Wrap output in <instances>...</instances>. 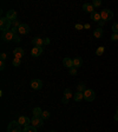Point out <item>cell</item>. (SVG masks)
Listing matches in <instances>:
<instances>
[{"mask_svg": "<svg viewBox=\"0 0 118 132\" xmlns=\"http://www.w3.org/2000/svg\"><path fill=\"white\" fill-rule=\"evenodd\" d=\"M104 52H105V47H104V46H99V47L97 48V51H96V54H97V56H102Z\"/></svg>", "mask_w": 118, "mask_h": 132, "instance_id": "cell-24", "label": "cell"}, {"mask_svg": "<svg viewBox=\"0 0 118 132\" xmlns=\"http://www.w3.org/2000/svg\"><path fill=\"white\" fill-rule=\"evenodd\" d=\"M5 66H6L5 61H0V70L3 71V70H4V68H5Z\"/></svg>", "mask_w": 118, "mask_h": 132, "instance_id": "cell-36", "label": "cell"}, {"mask_svg": "<svg viewBox=\"0 0 118 132\" xmlns=\"http://www.w3.org/2000/svg\"><path fill=\"white\" fill-rule=\"evenodd\" d=\"M98 25H99V27H103V26L105 25V21H104V20H99V21H98Z\"/></svg>", "mask_w": 118, "mask_h": 132, "instance_id": "cell-37", "label": "cell"}, {"mask_svg": "<svg viewBox=\"0 0 118 132\" xmlns=\"http://www.w3.org/2000/svg\"><path fill=\"white\" fill-rule=\"evenodd\" d=\"M93 36H95V38H97V39L102 38V36H103V28H102V27L96 28L95 32H93Z\"/></svg>", "mask_w": 118, "mask_h": 132, "instance_id": "cell-18", "label": "cell"}, {"mask_svg": "<svg viewBox=\"0 0 118 132\" xmlns=\"http://www.w3.org/2000/svg\"><path fill=\"white\" fill-rule=\"evenodd\" d=\"M51 132H54V131H51Z\"/></svg>", "mask_w": 118, "mask_h": 132, "instance_id": "cell-43", "label": "cell"}, {"mask_svg": "<svg viewBox=\"0 0 118 132\" xmlns=\"http://www.w3.org/2000/svg\"><path fill=\"white\" fill-rule=\"evenodd\" d=\"M12 64H13V66H15V67H18V66H20V65H21V59H18V58H14V59L12 60Z\"/></svg>", "mask_w": 118, "mask_h": 132, "instance_id": "cell-25", "label": "cell"}, {"mask_svg": "<svg viewBox=\"0 0 118 132\" xmlns=\"http://www.w3.org/2000/svg\"><path fill=\"white\" fill-rule=\"evenodd\" d=\"M41 53H43V47H37V46H34V47L31 50L32 57H39Z\"/></svg>", "mask_w": 118, "mask_h": 132, "instance_id": "cell-13", "label": "cell"}, {"mask_svg": "<svg viewBox=\"0 0 118 132\" xmlns=\"http://www.w3.org/2000/svg\"><path fill=\"white\" fill-rule=\"evenodd\" d=\"M14 36H15V34L10 30V31H6V32L1 33V39H3L4 41H11V40L14 39Z\"/></svg>", "mask_w": 118, "mask_h": 132, "instance_id": "cell-4", "label": "cell"}, {"mask_svg": "<svg viewBox=\"0 0 118 132\" xmlns=\"http://www.w3.org/2000/svg\"><path fill=\"white\" fill-rule=\"evenodd\" d=\"M18 123L20 125H24V126H27L31 124V119L28 118V117H25V116H20L19 118H18Z\"/></svg>", "mask_w": 118, "mask_h": 132, "instance_id": "cell-8", "label": "cell"}, {"mask_svg": "<svg viewBox=\"0 0 118 132\" xmlns=\"http://www.w3.org/2000/svg\"><path fill=\"white\" fill-rule=\"evenodd\" d=\"M74 28H76V30H78V31H79V30H83V28H84V26H83V25H80V24H77V25L74 26Z\"/></svg>", "mask_w": 118, "mask_h": 132, "instance_id": "cell-35", "label": "cell"}, {"mask_svg": "<svg viewBox=\"0 0 118 132\" xmlns=\"http://www.w3.org/2000/svg\"><path fill=\"white\" fill-rule=\"evenodd\" d=\"M69 100H70V99L65 98V97H63V99H62V101L64 103V104H69Z\"/></svg>", "mask_w": 118, "mask_h": 132, "instance_id": "cell-38", "label": "cell"}, {"mask_svg": "<svg viewBox=\"0 0 118 132\" xmlns=\"http://www.w3.org/2000/svg\"><path fill=\"white\" fill-rule=\"evenodd\" d=\"M73 96H74V94H73V93H72V91H71L70 89H66V90L64 91V97H65V98L70 99V98H72Z\"/></svg>", "mask_w": 118, "mask_h": 132, "instance_id": "cell-23", "label": "cell"}, {"mask_svg": "<svg viewBox=\"0 0 118 132\" xmlns=\"http://www.w3.org/2000/svg\"><path fill=\"white\" fill-rule=\"evenodd\" d=\"M86 91V86H85L84 83H80V84L77 85V92H83L84 93Z\"/></svg>", "mask_w": 118, "mask_h": 132, "instance_id": "cell-21", "label": "cell"}, {"mask_svg": "<svg viewBox=\"0 0 118 132\" xmlns=\"http://www.w3.org/2000/svg\"><path fill=\"white\" fill-rule=\"evenodd\" d=\"M63 64H64V66H66L68 68L73 67V60L71 59V58H69V57H66V58L63 59Z\"/></svg>", "mask_w": 118, "mask_h": 132, "instance_id": "cell-15", "label": "cell"}, {"mask_svg": "<svg viewBox=\"0 0 118 132\" xmlns=\"http://www.w3.org/2000/svg\"><path fill=\"white\" fill-rule=\"evenodd\" d=\"M23 132H37V127L32 126V125H27V126L24 127Z\"/></svg>", "mask_w": 118, "mask_h": 132, "instance_id": "cell-22", "label": "cell"}, {"mask_svg": "<svg viewBox=\"0 0 118 132\" xmlns=\"http://www.w3.org/2000/svg\"><path fill=\"white\" fill-rule=\"evenodd\" d=\"M91 19H92L93 21H96V23H98L99 20H102L100 13H98V12H93V13H91Z\"/></svg>", "mask_w": 118, "mask_h": 132, "instance_id": "cell-17", "label": "cell"}, {"mask_svg": "<svg viewBox=\"0 0 118 132\" xmlns=\"http://www.w3.org/2000/svg\"><path fill=\"white\" fill-rule=\"evenodd\" d=\"M83 10H84L85 12H87V13H93V12H95V7H93V5L90 3H85L84 5H83Z\"/></svg>", "mask_w": 118, "mask_h": 132, "instance_id": "cell-11", "label": "cell"}, {"mask_svg": "<svg viewBox=\"0 0 118 132\" xmlns=\"http://www.w3.org/2000/svg\"><path fill=\"white\" fill-rule=\"evenodd\" d=\"M44 42H45V45H48V44H50V39H48V38H45V39H44Z\"/></svg>", "mask_w": 118, "mask_h": 132, "instance_id": "cell-39", "label": "cell"}, {"mask_svg": "<svg viewBox=\"0 0 118 132\" xmlns=\"http://www.w3.org/2000/svg\"><path fill=\"white\" fill-rule=\"evenodd\" d=\"M11 31L13 32L14 34H19V30H18L17 27H13V26H12V27H11Z\"/></svg>", "mask_w": 118, "mask_h": 132, "instance_id": "cell-34", "label": "cell"}, {"mask_svg": "<svg viewBox=\"0 0 118 132\" xmlns=\"http://www.w3.org/2000/svg\"><path fill=\"white\" fill-rule=\"evenodd\" d=\"M13 41L14 42H20V36H19V34H15V36H14Z\"/></svg>", "mask_w": 118, "mask_h": 132, "instance_id": "cell-33", "label": "cell"}, {"mask_svg": "<svg viewBox=\"0 0 118 132\" xmlns=\"http://www.w3.org/2000/svg\"><path fill=\"white\" fill-rule=\"evenodd\" d=\"M73 99H74V101H80L84 99V93L83 92H77L74 93V96H73Z\"/></svg>", "mask_w": 118, "mask_h": 132, "instance_id": "cell-19", "label": "cell"}, {"mask_svg": "<svg viewBox=\"0 0 118 132\" xmlns=\"http://www.w3.org/2000/svg\"><path fill=\"white\" fill-rule=\"evenodd\" d=\"M11 27H12V21L10 19H7L6 17H3L0 19V28H1V32L10 31Z\"/></svg>", "mask_w": 118, "mask_h": 132, "instance_id": "cell-1", "label": "cell"}, {"mask_svg": "<svg viewBox=\"0 0 118 132\" xmlns=\"http://www.w3.org/2000/svg\"><path fill=\"white\" fill-rule=\"evenodd\" d=\"M82 64H83V60H82V58H79V57H77V58H74L73 59V67H80L82 66Z\"/></svg>", "mask_w": 118, "mask_h": 132, "instance_id": "cell-16", "label": "cell"}, {"mask_svg": "<svg viewBox=\"0 0 118 132\" xmlns=\"http://www.w3.org/2000/svg\"><path fill=\"white\" fill-rule=\"evenodd\" d=\"M113 118H115V120H118V115H117V113L115 115V117H113Z\"/></svg>", "mask_w": 118, "mask_h": 132, "instance_id": "cell-41", "label": "cell"}, {"mask_svg": "<svg viewBox=\"0 0 118 132\" xmlns=\"http://www.w3.org/2000/svg\"><path fill=\"white\" fill-rule=\"evenodd\" d=\"M7 132H23V130L20 129V124L17 120H12L7 126Z\"/></svg>", "mask_w": 118, "mask_h": 132, "instance_id": "cell-2", "label": "cell"}, {"mask_svg": "<svg viewBox=\"0 0 118 132\" xmlns=\"http://www.w3.org/2000/svg\"><path fill=\"white\" fill-rule=\"evenodd\" d=\"M111 40H112V41H117L118 40V33H113L112 36H111Z\"/></svg>", "mask_w": 118, "mask_h": 132, "instance_id": "cell-31", "label": "cell"}, {"mask_svg": "<svg viewBox=\"0 0 118 132\" xmlns=\"http://www.w3.org/2000/svg\"><path fill=\"white\" fill-rule=\"evenodd\" d=\"M95 97H96V94L92 90H86L84 92V99L86 101H93L95 100Z\"/></svg>", "mask_w": 118, "mask_h": 132, "instance_id": "cell-7", "label": "cell"}, {"mask_svg": "<svg viewBox=\"0 0 118 132\" xmlns=\"http://www.w3.org/2000/svg\"><path fill=\"white\" fill-rule=\"evenodd\" d=\"M20 25H21V24H20V21L19 20H14V21H12V26H13V27H17V28H19L20 27Z\"/></svg>", "mask_w": 118, "mask_h": 132, "instance_id": "cell-27", "label": "cell"}, {"mask_svg": "<svg viewBox=\"0 0 118 132\" xmlns=\"http://www.w3.org/2000/svg\"><path fill=\"white\" fill-rule=\"evenodd\" d=\"M18 30H19V34H27L30 32V26L26 24H21Z\"/></svg>", "mask_w": 118, "mask_h": 132, "instance_id": "cell-14", "label": "cell"}, {"mask_svg": "<svg viewBox=\"0 0 118 132\" xmlns=\"http://www.w3.org/2000/svg\"><path fill=\"white\" fill-rule=\"evenodd\" d=\"M13 54H14V58H18V59H21L25 54V51L23 50L21 47H17L15 50L13 51Z\"/></svg>", "mask_w": 118, "mask_h": 132, "instance_id": "cell-10", "label": "cell"}, {"mask_svg": "<svg viewBox=\"0 0 118 132\" xmlns=\"http://www.w3.org/2000/svg\"><path fill=\"white\" fill-rule=\"evenodd\" d=\"M100 18H102V20H104L105 23H106V21H109V20H111L113 18L112 11H111V10H107V8L103 10V11L100 12Z\"/></svg>", "mask_w": 118, "mask_h": 132, "instance_id": "cell-3", "label": "cell"}, {"mask_svg": "<svg viewBox=\"0 0 118 132\" xmlns=\"http://www.w3.org/2000/svg\"><path fill=\"white\" fill-rule=\"evenodd\" d=\"M112 31L113 33H118V23H115L112 25Z\"/></svg>", "mask_w": 118, "mask_h": 132, "instance_id": "cell-29", "label": "cell"}, {"mask_svg": "<svg viewBox=\"0 0 118 132\" xmlns=\"http://www.w3.org/2000/svg\"><path fill=\"white\" fill-rule=\"evenodd\" d=\"M32 44L37 47H44L45 46V42H44V39L43 38H39V37H37V38H33L32 40Z\"/></svg>", "mask_w": 118, "mask_h": 132, "instance_id": "cell-9", "label": "cell"}, {"mask_svg": "<svg viewBox=\"0 0 118 132\" xmlns=\"http://www.w3.org/2000/svg\"><path fill=\"white\" fill-rule=\"evenodd\" d=\"M43 124H44V119L41 118V117H34L31 119V125L34 127H40L43 126Z\"/></svg>", "mask_w": 118, "mask_h": 132, "instance_id": "cell-5", "label": "cell"}, {"mask_svg": "<svg viewBox=\"0 0 118 132\" xmlns=\"http://www.w3.org/2000/svg\"><path fill=\"white\" fill-rule=\"evenodd\" d=\"M32 112H33V116H34V117H41L43 110L40 109V107H34Z\"/></svg>", "mask_w": 118, "mask_h": 132, "instance_id": "cell-20", "label": "cell"}, {"mask_svg": "<svg viewBox=\"0 0 118 132\" xmlns=\"http://www.w3.org/2000/svg\"><path fill=\"white\" fill-rule=\"evenodd\" d=\"M30 85H31V87L33 89V90H40L43 87V82L40 80V79H33V80H31V83H30Z\"/></svg>", "mask_w": 118, "mask_h": 132, "instance_id": "cell-6", "label": "cell"}, {"mask_svg": "<svg viewBox=\"0 0 118 132\" xmlns=\"http://www.w3.org/2000/svg\"><path fill=\"white\" fill-rule=\"evenodd\" d=\"M70 74L71 76H76L77 74V68L76 67H71L70 68Z\"/></svg>", "mask_w": 118, "mask_h": 132, "instance_id": "cell-30", "label": "cell"}, {"mask_svg": "<svg viewBox=\"0 0 118 132\" xmlns=\"http://www.w3.org/2000/svg\"><path fill=\"white\" fill-rule=\"evenodd\" d=\"M0 59H1V61H5V60L7 59V56H6V53H4V52H3V53L0 54Z\"/></svg>", "mask_w": 118, "mask_h": 132, "instance_id": "cell-32", "label": "cell"}, {"mask_svg": "<svg viewBox=\"0 0 118 132\" xmlns=\"http://www.w3.org/2000/svg\"><path fill=\"white\" fill-rule=\"evenodd\" d=\"M92 5H93V7H99V6L102 5V1L100 0H93Z\"/></svg>", "mask_w": 118, "mask_h": 132, "instance_id": "cell-28", "label": "cell"}, {"mask_svg": "<svg viewBox=\"0 0 118 132\" xmlns=\"http://www.w3.org/2000/svg\"><path fill=\"white\" fill-rule=\"evenodd\" d=\"M50 112H48V111H43V113H41V118L44 119V120H45V119H48L50 118Z\"/></svg>", "mask_w": 118, "mask_h": 132, "instance_id": "cell-26", "label": "cell"}, {"mask_svg": "<svg viewBox=\"0 0 118 132\" xmlns=\"http://www.w3.org/2000/svg\"><path fill=\"white\" fill-rule=\"evenodd\" d=\"M117 115H118V106H117Z\"/></svg>", "mask_w": 118, "mask_h": 132, "instance_id": "cell-42", "label": "cell"}, {"mask_svg": "<svg viewBox=\"0 0 118 132\" xmlns=\"http://www.w3.org/2000/svg\"><path fill=\"white\" fill-rule=\"evenodd\" d=\"M84 28H85V30H89V28H90V24H85Z\"/></svg>", "mask_w": 118, "mask_h": 132, "instance_id": "cell-40", "label": "cell"}, {"mask_svg": "<svg viewBox=\"0 0 118 132\" xmlns=\"http://www.w3.org/2000/svg\"><path fill=\"white\" fill-rule=\"evenodd\" d=\"M6 18H7V19H10L11 21L17 20V12L14 11V10H10V11L7 12V14H6Z\"/></svg>", "mask_w": 118, "mask_h": 132, "instance_id": "cell-12", "label": "cell"}]
</instances>
